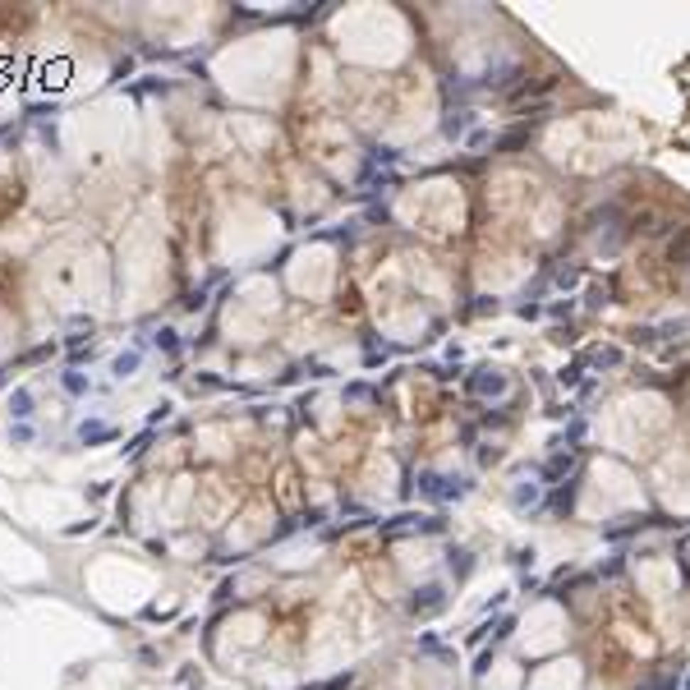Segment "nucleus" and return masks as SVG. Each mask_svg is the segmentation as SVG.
<instances>
[{
    "mask_svg": "<svg viewBox=\"0 0 690 690\" xmlns=\"http://www.w3.org/2000/svg\"><path fill=\"white\" fill-rule=\"evenodd\" d=\"M419 492H424V497H433V502H455V497H465V492H470V483H465V479H451V474H437V470H424L419 474Z\"/></svg>",
    "mask_w": 690,
    "mask_h": 690,
    "instance_id": "nucleus-1",
    "label": "nucleus"
},
{
    "mask_svg": "<svg viewBox=\"0 0 690 690\" xmlns=\"http://www.w3.org/2000/svg\"><path fill=\"white\" fill-rule=\"evenodd\" d=\"M465 392L470 396H502L507 392V373H497V368H474V373L465 377Z\"/></svg>",
    "mask_w": 690,
    "mask_h": 690,
    "instance_id": "nucleus-2",
    "label": "nucleus"
},
{
    "mask_svg": "<svg viewBox=\"0 0 690 690\" xmlns=\"http://www.w3.org/2000/svg\"><path fill=\"white\" fill-rule=\"evenodd\" d=\"M442 603H446L442 585H424V589H414V598H410V608L419 612V617H428V612H437Z\"/></svg>",
    "mask_w": 690,
    "mask_h": 690,
    "instance_id": "nucleus-3",
    "label": "nucleus"
},
{
    "mask_svg": "<svg viewBox=\"0 0 690 690\" xmlns=\"http://www.w3.org/2000/svg\"><path fill=\"white\" fill-rule=\"evenodd\" d=\"M465 129H470V111H451L442 120V134H446V139H465Z\"/></svg>",
    "mask_w": 690,
    "mask_h": 690,
    "instance_id": "nucleus-4",
    "label": "nucleus"
},
{
    "mask_svg": "<svg viewBox=\"0 0 690 690\" xmlns=\"http://www.w3.org/2000/svg\"><path fill=\"white\" fill-rule=\"evenodd\" d=\"M446 566H451V576H470L474 561H470V552H465V548H455V552H446Z\"/></svg>",
    "mask_w": 690,
    "mask_h": 690,
    "instance_id": "nucleus-5",
    "label": "nucleus"
},
{
    "mask_svg": "<svg viewBox=\"0 0 690 690\" xmlns=\"http://www.w3.org/2000/svg\"><path fill=\"white\" fill-rule=\"evenodd\" d=\"M589 359H594L598 368H617V364H621V350H617V345H608V350H594Z\"/></svg>",
    "mask_w": 690,
    "mask_h": 690,
    "instance_id": "nucleus-6",
    "label": "nucleus"
},
{
    "mask_svg": "<svg viewBox=\"0 0 690 690\" xmlns=\"http://www.w3.org/2000/svg\"><path fill=\"white\" fill-rule=\"evenodd\" d=\"M561 470H571V455H552V460L543 465V474H548V479H557Z\"/></svg>",
    "mask_w": 690,
    "mask_h": 690,
    "instance_id": "nucleus-7",
    "label": "nucleus"
},
{
    "mask_svg": "<svg viewBox=\"0 0 690 690\" xmlns=\"http://www.w3.org/2000/svg\"><path fill=\"white\" fill-rule=\"evenodd\" d=\"M580 373H585V359H576V364H571L566 373H561V382H566V387H576V382H580Z\"/></svg>",
    "mask_w": 690,
    "mask_h": 690,
    "instance_id": "nucleus-8",
    "label": "nucleus"
},
{
    "mask_svg": "<svg viewBox=\"0 0 690 690\" xmlns=\"http://www.w3.org/2000/svg\"><path fill=\"white\" fill-rule=\"evenodd\" d=\"M686 686H690V681H686Z\"/></svg>",
    "mask_w": 690,
    "mask_h": 690,
    "instance_id": "nucleus-9",
    "label": "nucleus"
}]
</instances>
